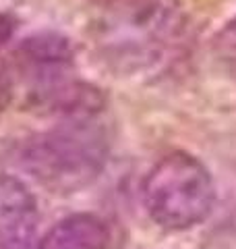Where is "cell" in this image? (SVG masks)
<instances>
[{
	"mask_svg": "<svg viewBox=\"0 0 236 249\" xmlns=\"http://www.w3.org/2000/svg\"><path fill=\"white\" fill-rule=\"evenodd\" d=\"M141 197L157 227L178 232L201 224L216 204V185L207 166L185 152L168 154L143 178Z\"/></svg>",
	"mask_w": 236,
	"mask_h": 249,
	"instance_id": "obj_4",
	"label": "cell"
},
{
	"mask_svg": "<svg viewBox=\"0 0 236 249\" xmlns=\"http://www.w3.org/2000/svg\"><path fill=\"white\" fill-rule=\"evenodd\" d=\"M37 201L17 177L0 175V249H27L37 231Z\"/></svg>",
	"mask_w": 236,
	"mask_h": 249,
	"instance_id": "obj_5",
	"label": "cell"
},
{
	"mask_svg": "<svg viewBox=\"0 0 236 249\" xmlns=\"http://www.w3.org/2000/svg\"><path fill=\"white\" fill-rule=\"evenodd\" d=\"M211 54L219 71L228 79L236 81V17L216 34L211 42Z\"/></svg>",
	"mask_w": 236,
	"mask_h": 249,
	"instance_id": "obj_7",
	"label": "cell"
},
{
	"mask_svg": "<svg viewBox=\"0 0 236 249\" xmlns=\"http://www.w3.org/2000/svg\"><path fill=\"white\" fill-rule=\"evenodd\" d=\"M110 227L96 214L62 218L35 243L34 249H110Z\"/></svg>",
	"mask_w": 236,
	"mask_h": 249,
	"instance_id": "obj_6",
	"label": "cell"
},
{
	"mask_svg": "<svg viewBox=\"0 0 236 249\" xmlns=\"http://www.w3.org/2000/svg\"><path fill=\"white\" fill-rule=\"evenodd\" d=\"M15 27H17V21L9 13H0V50L9 44V40L15 34Z\"/></svg>",
	"mask_w": 236,
	"mask_h": 249,
	"instance_id": "obj_9",
	"label": "cell"
},
{
	"mask_svg": "<svg viewBox=\"0 0 236 249\" xmlns=\"http://www.w3.org/2000/svg\"><path fill=\"white\" fill-rule=\"evenodd\" d=\"M93 46L118 75H137L166 58L183 34L176 0H93Z\"/></svg>",
	"mask_w": 236,
	"mask_h": 249,
	"instance_id": "obj_1",
	"label": "cell"
},
{
	"mask_svg": "<svg viewBox=\"0 0 236 249\" xmlns=\"http://www.w3.org/2000/svg\"><path fill=\"white\" fill-rule=\"evenodd\" d=\"M15 98V85L9 73L0 71V114H2Z\"/></svg>",
	"mask_w": 236,
	"mask_h": 249,
	"instance_id": "obj_8",
	"label": "cell"
},
{
	"mask_svg": "<svg viewBox=\"0 0 236 249\" xmlns=\"http://www.w3.org/2000/svg\"><path fill=\"white\" fill-rule=\"evenodd\" d=\"M110 137L96 116H75L27 137L17 150L25 173L52 193H77L101 175Z\"/></svg>",
	"mask_w": 236,
	"mask_h": 249,
	"instance_id": "obj_3",
	"label": "cell"
},
{
	"mask_svg": "<svg viewBox=\"0 0 236 249\" xmlns=\"http://www.w3.org/2000/svg\"><path fill=\"white\" fill-rule=\"evenodd\" d=\"M13 85H21L27 110L62 119L100 114L106 98L96 85L75 73V50L65 36L54 31L29 36L13 52Z\"/></svg>",
	"mask_w": 236,
	"mask_h": 249,
	"instance_id": "obj_2",
	"label": "cell"
}]
</instances>
